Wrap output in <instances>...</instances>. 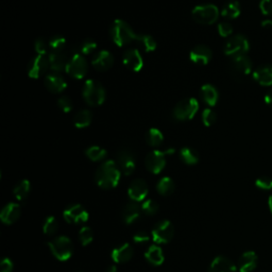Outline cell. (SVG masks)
I'll use <instances>...</instances> for the list:
<instances>
[{
	"mask_svg": "<svg viewBox=\"0 0 272 272\" xmlns=\"http://www.w3.org/2000/svg\"><path fill=\"white\" fill-rule=\"evenodd\" d=\"M57 230H59V222L56 218L54 216L47 217L43 224V232L48 236H52L57 232Z\"/></svg>",
	"mask_w": 272,
	"mask_h": 272,
	"instance_id": "74e56055",
	"label": "cell"
},
{
	"mask_svg": "<svg viewBox=\"0 0 272 272\" xmlns=\"http://www.w3.org/2000/svg\"><path fill=\"white\" fill-rule=\"evenodd\" d=\"M34 49L37 54H47V50L49 49V45L44 38L40 37L34 42Z\"/></svg>",
	"mask_w": 272,
	"mask_h": 272,
	"instance_id": "f6af8a7d",
	"label": "cell"
},
{
	"mask_svg": "<svg viewBox=\"0 0 272 272\" xmlns=\"http://www.w3.org/2000/svg\"><path fill=\"white\" fill-rule=\"evenodd\" d=\"M134 255V248L129 243H124L115 247L111 253L112 260L116 264H124L133 258Z\"/></svg>",
	"mask_w": 272,
	"mask_h": 272,
	"instance_id": "d6986e66",
	"label": "cell"
},
{
	"mask_svg": "<svg viewBox=\"0 0 272 272\" xmlns=\"http://www.w3.org/2000/svg\"><path fill=\"white\" fill-rule=\"evenodd\" d=\"M82 97L90 107H99L104 102L107 93L103 85L98 81L87 80L83 85Z\"/></svg>",
	"mask_w": 272,
	"mask_h": 272,
	"instance_id": "3957f363",
	"label": "cell"
},
{
	"mask_svg": "<svg viewBox=\"0 0 272 272\" xmlns=\"http://www.w3.org/2000/svg\"><path fill=\"white\" fill-rule=\"evenodd\" d=\"M211 56H213V52H211L210 48L205 46V45H197V46H195L191 49L189 53L190 61L199 65L208 64L210 62Z\"/></svg>",
	"mask_w": 272,
	"mask_h": 272,
	"instance_id": "2e32d148",
	"label": "cell"
},
{
	"mask_svg": "<svg viewBox=\"0 0 272 272\" xmlns=\"http://www.w3.org/2000/svg\"><path fill=\"white\" fill-rule=\"evenodd\" d=\"M191 15L196 23L201 25H211L217 22L219 17V10L215 5H201L192 9Z\"/></svg>",
	"mask_w": 272,
	"mask_h": 272,
	"instance_id": "52a82bcc",
	"label": "cell"
},
{
	"mask_svg": "<svg viewBox=\"0 0 272 272\" xmlns=\"http://www.w3.org/2000/svg\"><path fill=\"white\" fill-rule=\"evenodd\" d=\"M200 96L203 102L208 107H215L219 99V94L216 87L211 84H204L200 89Z\"/></svg>",
	"mask_w": 272,
	"mask_h": 272,
	"instance_id": "484cf974",
	"label": "cell"
},
{
	"mask_svg": "<svg viewBox=\"0 0 272 272\" xmlns=\"http://www.w3.org/2000/svg\"><path fill=\"white\" fill-rule=\"evenodd\" d=\"M173 153H174L173 148L166 151H161V150L151 151L145 159L146 168L153 174L161 173L166 166V156Z\"/></svg>",
	"mask_w": 272,
	"mask_h": 272,
	"instance_id": "8992f818",
	"label": "cell"
},
{
	"mask_svg": "<svg viewBox=\"0 0 272 272\" xmlns=\"http://www.w3.org/2000/svg\"><path fill=\"white\" fill-rule=\"evenodd\" d=\"M63 217L70 224H83L88 220L89 215L81 204L73 203L64 209Z\"/></svg>",
	"mask_w": 272,
	"mask_h": 272,
	"instance_id": "7c38bea8",
	"label": "cell"
},
{
	"mask_svg": "<svg viewBox=\"0 0 272 272\" xmlns=\"http://www.w3.org/2000/svg\"><path fill=\"white\" fill-rule=\"evenodd\" d=\"M262 25H263L264 27H268V26H271V27H272V21H270V20H269V21H268V20H267V21H264Z\"/></svg>",
	"mask_w": 272,
	"mask_h": 272,
	"instance_id": "f5cc1de1",
	"label": "cell"
},
{
	"mask_svg": "<svg viewBox=\"0 0 272 272\" xmlns=\"http://www.w3.org/2000/svg\"><path fill=\"white\" fill-rule=\"evenodd\" d=\"M31 190V183L29 180H22L20 182L14 186L13 193L18 201H24L30 193Z\"/></svg>",
	"mask_w": 272,
	"mask_h": 272,
	"instance_id": "f546056e",
	"label": "cell"
},
{
	"mask_svg": "<svg viewBox=\"0 0 272 272\" xmlns=\"http://www.w3.org/2000/svg\"><path fill=\"white\" fill-rule=\"evenodd\" d=\"M14 269V264L9 258H5L0 264V272H12Z\"/></svg>",
	"mask_w": 272,
	"mask_h": 272,
	"instance_id": "681fc988",
	"label": "cell"
},
{
	"mask_svg": "<svg viewBox=\"0 0 272 272\" xmlns=\"http://www.w3.org/2000/svg\"><path fill=\"white\" fill-rule=\"evenodd\" d=\"M21 213H22V209L20 204L15 203V202H11L8 203L2 210V213H0V219L5 223V224H13L18 220V218L21 217Z\"/></svg>",
	"mask_w": 272,
	"mask_h": 272,
	"instance_id": "44dd1931",
	"label": "cell"
},
{
	"mask_svg": "<svg viewBox=\"0 0 272 272\" xmlns=\"http://www.w3.org/2000/svg\"><path fill=\"white\" fill-rule=\"evenodd\" d=\"M123 62L127 68L134 72H139L144 68L143 56L136 48H130L124 53Z\"/></svg>",
	"mask_w": 272,
	"mask_h": 272,
	"instance_id": "9a60e30c",
	"label": "cell"
},
{
	"mask_svg": "<svg viewBox=\"0 0 272 272\" xmlns=\"http://www.w3.org/2000/svg\"><path fill=\"white\" fill-rule=\"evenodd\" d=\"M50 68L49 56L47 54H37L28 65V74L30 78L38 79L47 72Z\"/></svg>",
	"mask_w": 272,
	"mask_h": 272,
	"instance_id": "8fae6325",
	"label": "cell"
},
{
	"mask_svg": "<svg viewBox=\"0 0 272 272\" xmlns=\"http://www.w3.org/2000/svg\"><path fill=\"white\" fill-rule=\"evenodd\" d=\"M255 186L262 190H271L272 189V179L268 177H261L255 181Z\"/></svg>",
	"mask_w": 272,
	"mask_h": 272,
	"instance_id": "7bdbcfd3",
	"label": "cell"
},
{
	"mask_svg": "<svg viewBox=\"0 0 272 272\" xmlns=\"http://www.w3.org/2000/svg\"><path fill=\"white\" fill-rule=\"evenodd\" d=\"M85 156L93 162H100L103 161L108 156L107 150L99 147V146H92L88 147L85 150Z\"/></svg>",
	"mask_w": 272,
	"mask_h": 272,
	"instance_id": "836d02e7",
	"label": "cell"
},
{
	"mask_svg": "<svg viewBox=\"0 0 272 272\" xmlns=\"http://www.w3.org/2000/svg\"><path fill=\"white\" fill-rule=\"evenodd\" d=\"M97 48V43L93 40L90 38H87V40H84L82 41L77 48H75V53H79L81 55H88V54H92Z\"/></svg>",
	"mask_w": 272,
	"mask_h": 272,
	"instance_id": "8d00e7d4",
	"label": "cell"
},
{
	"mask_svg": "<svg viewBox=\"0 0 272 272\" xmlns=\"http://www.w3.org/2000/svg\"><path fill=\"white\" fill-rule=\"evenodd\" d=\"M149 193V187L146 181L142 179H135L133 180L129 188H128V195L131 199V201L134 202H142L145 201L147 196Z\"/></svg>",
	"mask_w": 272,
	"mask_h": 272,
	"instance_id": "5bb4252c",
	"label": "cell"
},
{
	"mask_svg": "<svg viewBox=\"0 0 272 272\" xmlns=\"http://www.w3.org/2000/svg\"><path fill=\"white\" fill-rule=\"evenodd\" d=\"M268 205H269V209L271 211V214H272V195L269 197V200H268Z\"/></svg>",
	"mask_w": 272,
	"mask_h": 272,
	"instance_id": "db71d44e",
	"label": "cell"
},
{
	"mask_svg": "<svg viewBox=\"0 0 272 272\" xmlns=\"http://www.w3.org/2000/svg\"><path fill=\"white\" fill-rule=\"evenodd\" d=\"M65 71L74 79H83L88 71V64L85 57L79 53H73L69 59Z\"/></svg>",
	"mask_w": 272,
	"mask_h": 272,
	"instance_id": "30bf717a",
	"label": "cell"
},
{
	"mask_svg": "<svg viewBox=\"0 0 272 272\" xmlns=\"http://www.w3.org/2000/svg\"><path fill=\"white\" fill-rule=\"evenodd\" d=\"M94 239V233L92 229L89 226H83V228L79 232V241L80 244L84 247L88 246L89 244H92V241Z\"/></svg>",
	"mask_w": 272,
	"mask_h": 272,
	"instance_id": "60d3db41",
	"label": "cell"
},
{
	"mask_svg": "<svg viewBox=\"0 0 272 272\" xmlns=\"http://www.w3.org/2000/svg\"><path fill=\"white\" fill-rule=\"evenodd\" d=\"M48 247L54 258L60 262L68 261L73 254V243L67 236H59L48 241Z\"/></svg>",
	"mask_w": 272,
	"mask_h": 272,
	"instance_id": "277c9868",
	"label": "cell"
},
{
	"mask_svg": "<svg viewBox=\"0 0 272 272\" xmlns=\"http://www.w3.org/2000/svg\"><path fill=\"white\" fill-rule=\"evenodd\" d=\"M110 35L114 44L119 47L127 46L131 42L135 41L136 37L131 26L122 20L113 22L110 28Z\"/></svg>",
	"mask_w": 272,
	"mask_h": 272,
	"instance_id": "7a4b0ae2",
	"label": "cell"
},
{
	"mask_svg": "<svg viewBox=\"0 0 272 272\" xmlns=\"http://www.w3.org/2000/svg\"><path fill=\"white\" fill-rule=\"evenodd\" d=\"M265 101L268 105H270V107L272 108V89H270L269 92L266 94L265 96Z\"/></svg>",
	"mask_w": 272,
	"mask_h": 272,
	"instance_id": "f907efd6",
	"label": "cell"
},
{
	"mask_svg": "<svg viewBox=\"0 0 272 272\" xmlns=\"http://www.w3.org/2000/svg\"><path fill=\"white\" fill-rule=\"evenodd\" d=\"M260 9L264 15H272V0H261Z\"/></svg>",
	"mask_w": 272,
	"mask_h": 272,
	"instance_id": "c3c4849f",
	"label": "cell"
},
{
	"mask_svg": "<svg viewBox=\"0 0 272 272\" xmlns=\"http://www.w3.org/2000/svg\"><path fill=\"white\" fill-rule=\"evenodd\" d=\"M163 141H164V135L157 128L150 129L146 134V142L150 147H159L162 145Z\"/></svg>",
	"mask_w": 272,
	"mask_h": 272,
	"instance_id": "e575fe53",
	"label": "cell"
},
{
	"mask_svg": "<svg viewBox=\"0 0 272 272\" xmlns=\"http://www.w3.org/2000/svg\"><path fill=\"white\" fill-rule=\"evenodd\" d=\"M48 45H49V49L51 50V52L64 51L66 47V40L61 35H55L49 40Z\"/></svg>",
	"mask_w": 272,
	"mask_h": 272,
	"instance_id": "f35d334b",
	"label": "cell"
},
{
	"mask_svg": "<svg viewBox=\"0 0 272 272\" xmlns=\"http://www.w3.org/2000/svg\"><path fill=\"white\" fill-rule=\"evenodd\" d=\"M174 189H176V184L173 182V180L169 177L162 178L157 184V190L162 196H169L174 191Z\"/></svg>",
	"mask_w": 272,
	"mask_h": 272,
	"instance_id": "1f68e13d",
	"label": "cell"
},
{
	"mask_svg": "<svg viewBox=\"0 0 272 272\" xmlns=\"http://www.w3.org/2000/svg\"><path fill=\"white\" fill-rule=\"evenodd\" d=\"M239 14H240V6L236 2L226 4L221 10L222 16L228 20H235L239 16Z\"/></svg>",
	"mask_w": 272,
	"mask_h": 272,
	"instance_id": "d590c367",
	"label": "cell"
},
{
	"mask_svg": "<svg viewBox=\"0 0 272 272\" xmlns=\"http://www.w3.org/2000/svg\"><path fill=\"white\" fill-rule=\"evenodd\" d=\"M151 235H152V239L156 244H168L174 236L173 224L169 220H161L153 226Z\"/></svg>",
	"mask_w": 272,
	"mask_h": 272,
	"instance_id": "9c48e42d",
	"label": "cell"
},
{
	"mask_svg": "<svg viewBox=\"0 0 272 272\" xmlns=\"http://www.w3.org/2000/svg\"><path fill=\"white\" fill-rule=\"evenodd\" d=\"M135 41L138 42L140 47L145 52H152L157 49V46H158L156 40L149 34H136Z\"/></svg>",
	"mask_w": 272,
	"mask_h": 272,
	"instance_id": "f1b7e54d",
	"label": "cell"
},
{
	"mask_svg": "<svg viewBox=\"0 0 272 272\" xmlns=\"http://www.w3.org/2000/svg\"><path fill=\"white\" fill-rule=\"evenodd\" d=\"M232 68L239 75H248L252 71V61L247 55L232 59Z\"/></svg>",
	"mask_w": 272,
	"mask_h": 272,
	"instance_id": "d4e9b609",
	"label": "cell"
},
{
	"mask_svg": "<svg viewBox=\"0 0 272 272\" xmlns=\"http://www.w3.org/2000/svg\"><path fill=\"white\" fill-rule=\"evenodd\" d=\"M144 213L142 209V205L139 202L131 201L126 204L123 209V220L126 224L130 225L142 219Z\"/></svg>",
	"mask_w": 272,
	"mask_h": 272,
	"instance_id": "e0dca14e",
	"label": "cell"
},
{
	"mask_svg": "<svg viewBox=\"0 0 272 272\" xmlns=\"http://www.w3.org/2000/svg\"><path fill=\"white\" fill-rule=\"evenodd\" d=\"M57 105H59V108L61 109L64 113H69L73 108L72 100L66 96H63L57 100Z\"/></svg>",
	"mask_w": 272,
	"mask_h": 272,
	"instance_id": "ee69618b",
	"label": "cell"
},
{
	"mask_svg": "<svg viewBox=\"0 0 272 272\" xmlns=\"http://www.w3.org/2000/svg\"><path fill=\"white\" fill-rule=\"evenodd\" d=\"M105 272H117V267L115 265H111L108 267L107 270H105Z\"/></svg>",
	"mask_w": 272,
	"mask_h": 272,
	"instance_id": "816d5d0a",
	"label": "cell"
},
{
	"mask_svg": "<svg viewBox=\"0 0 272 272\" xmlns=\"http://www.w3.org/2000/svg\"><path fill=\"white\" fill-rule=\"evenodd\" d=\"M218 32L222 37H228L233 32V27L228 22H222L218 25Z\"/></svg>",
	"mask_w": 272,
	"mask_h": 272,
	"instance_id": "bcb514c9",
	"label": "cell"
},
{
	"mask_svg": "<svg viewBox=\"0 0 272 272\" xmlns=\"http://www.w3.org/2000/svg\"><path fill=\"white\" fill-rule=\"evenodd\" d=\"M180 159L186 165H196L199 162V154L195 149L184 147L180 151Z\"/></svg>",
	"mask_w": 272,
	"mask_h": 272,
	"instance_id": "d6a6232c",
	"label": "cell"
},
{
	"mask_svg": "<svg viewBox=\"0 0 272 272\" xmlns=\"http://www.w3.org/2000/svg\"><path fill=\"white\" fill-rule=\"evenodd\" d=\"M145 259L149 264L152 266H161L164 261L165 256L163 250L159 246H150L145 252Z\"/></svg>",
	"mask_w": 272,
	"mask_h": 272,
	"instance_id": "83f0119b",
	"label": "cell"
},
{
	"mask_svg": "<svg viewBox=\"0 0 272 272\" xmlns=\"http://www.w3.org/2000/svg\"><path fill=\"white\" fill-rule=\"evenodd\" d=\"M114 64V56L108 50H102L98 52L92 60V65L98 71H107Z\"/></svg>",
	"mask_w": 272,
	"mask_h": 272,
	"instance_id": "ffe728a7",
	"label": "cell"
},
{
	"mask_svg": "<svg viewBox=\"0 0 272 272\" xmlns=\"http://www.w3.org/2000/svg\"><path fill=\"white\" fill-rule=\"evenodd\" d=\"M122 176V170L119 169L115 161H105L102 163L95 174V181L97 185L102 189L115 188Z\"/></svg>",
	"mask_w": 272,
	"mask_h": 272,
	"instance_id": "6da1fadb",
	"label": "cell"
},
{
	"mask_svg": "<svg viewBox=\"0 0 272 272\" xmlns=\"http://www.w3.org/2000/svg\"><path fill=\"white\" fill-rule=\"evenodd\" d=\"M44 84L49 92L53 94H60L65 90L67 87V83L62 75L54 73H49L44 79Z\"/></svg>",
	"mask_w": 272,
	"mask_h": 272,
	"instance_id": "ac0fdd59",
	"label": "cell"
},
{
	"mask_svg": "<svg viewBox=\"0 0 272 272\" xmlns=\"http://www.w3.org/2000/svg\"><path fill=\"white\" fill-rule=\"evenodd\" d=\"M238 268L234 265V263L225 256H217L211 262L208 268V272H237Z\"/></svg>",
	"mask_w": 272,
	"mask_h": 272,
	"instance_id": "7402d4cb",
	"label": "cell"
},
{
	"mask_svg": "<svg viewBox=\"0 0 272 272\" xmlns=\"http://www.w3.org/2000/svg\"><path fill=\"white\" fill-rule=\"evenodd\" d=\"M93 120V115L88 110H81L73 117L74 127L78 129H84L88 127Z\"/></svg>",
	"mask_w": 272,
	"mask_h": 272,
	"instance_id": "4dcf8cb0",
	"label": "cell"
},
{
	"mask_svg": "<svg viewBox=\"0 0 272 272\" xmlns=\"http://www.w3.org/2000/svg\"><path fill=\"white\" fill-rule=\"evenodd\" d=\"M141 205H142V209H143L144 215H147V216L156 215L159 211V209H160L159 203L156 200H152V199H147V200L143 201V203Z\"/></svg>",
	"mask_w": 272,
	"mask_h": 272,
	"instance_id": "ab89813d",
	"label": "cell"
},
{
	"mask_svg": "<svg viewBox=\"0 0 272 272\" xmlns=\"http://www.w3.org/2000/svg\"><path fill=\"white\" fill-rule=\"evenodd\" d=\"M254 80L262 86L272 85V66L264 65L259 67L253 72Z\"/></svg>",
	"mask_w": 272,
	"mask_h": 272,
	"instance_id": "4316f807",
	"label": "cell"
},
{
	"mask_svg": "<svg viewBox=\"0 0 272 272\" xmlns=\"http://www.w3.org/2000/svg\"><path fill=\"white\" fill-rule=\"evenodd\" d=\"M250 49V44L246 36L236 34L232 36L224 45V53L232 59L246 55Z\"/></svg>",
	"mask_w": 272,
	"mask_h": 272,
	"instance_id": "ba28073f",
	"label": "cell"
},
{
	"mask_svg": "<svg viewBox=\"0 0 272 272\" xmlns=\"http://www.w3.org/2000/svg\"><path fill=\"white\" fill-rule=\"evenodd\" d=\"M199 110V102L195 98H185L177 103L172 116L178 122H186L195 117Z\"/></svg>",
	"mask_w": 272,
	"mask_h": 272,
	"instance_id": "5b68a950",
	"label": "cell"
},
{
	"mask_svg": "<svg viewBox=\"0 0 272 272\" xmlns=\"http://www.w3.org/2000/svg\"><path fill=\"white\" fill-rule=\"evenodd\" d=\"M149 240H150V235L146 231H140L136 234H134L133 236V241L135 244H139V245L146 244Z\"/></svg>",
	"mask_w": 272,
	"mask_h": 272,
	"instance_id": "7dc6e473",
	"label": "cell"
},
{
	"mask_svg": "<svg viewBox=\"0 0 272 272\" xmlns=\"http://www.w3.org/2000/svg\"><path fill=\"white\" fill-rule=\"evenodd\" d=\"M201 118H202V123H203V125L205 127H210V126H213L216 123L217 115L211 109H205L202 112Z\"/></svg>",
	"mask_w": 272,
	"mask_h": 272,
	"instance_id": "b9f144b4",
	"label": "cell"
},
{
	"mask_svg": "<svg viewBox=\"0 0 272 272\" xmlns=\"http://www.w3.org/2000/svg\"><path fill=\"white\" fill-rule=\"evenodd\" d=\"M116 163L125 176H131L135 170V158L129 149H120L118 151Z\"/></svg>",
	"mask_w": 272,
	"mask_h": 272,
	"instance_id": "4fadbf2b",
	"label": "cell"
},
{
	"mask_svg": "<svg viewBox=\"0 0 272 272\" xmlns=\"http://www.w3.org/2000/svg\"><path fill=\"white\" fill-rule=\"evenodd\" d=\"M258 266V255L254 251H247L241 254L238 260L239 272H252Z\"/></svg>",
	"mask_w": 272,
	"mask_h": 272,
	"instance_id": "603a6c76",
	"label": "cell"
},
{
	"mask_svg": "<svg viewBox=\"0 0 272 272\" xmlns=\"http://www.w3.org/2000/svg\"><path fill=\"white\" fill-rule=\"evenodd\" d=\"M49 62H50V69L60 72L66 70L67 64L69 62V59L65 51H56V52H50L49 53Z\"/></svg>",
	"mask_w": 272,
	"mask_h": 272,
	"instance_id": "cb8c5ba5",
	"label": "cell"
}]
</instances>
